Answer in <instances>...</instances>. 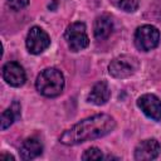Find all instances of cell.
<instances>
[{"mask_svg": "<svg viewBox=\"0 0 161 161\" xmlns=\"http://www.w3.org/2000/svg\"><path fill=\"white\" fill-rule=\"evenodd\" d=\"M114 128L116 121L112 116L107 113H98L79 121L70 128L65 130L60 135L59 142L67 146H73L89 140L101 138L111 133Z\"/></svg>", "mask_w": 161, "mask_h": 161, "instance_id": "6da1fadb", "label": "cell"}, {"mask_svg": "<svg viewBox=\"0 0 161 161\" xmlns=\"http://www.w3.org/2000/svg\"><path fill=\"white\" fill-rule=\"evenodd\" d=\"M35 87L44 97H57L64 89V75L57 68H45L38 74Z\"/></svg>", "mask_w": 161, "mask_h": 161, "instance_id": "7a4b0ae2", "label": "cell"}, {"mask_svg": "<svg viewBox=\"0 0 161 161\" xmlns=\"http://www.w3.org/2000/svg\"><path fill=\"white\" fill-rule=\"evenodd\" d=\"M140 68V62L136 57L122 54L111 60L108 65V73L117 79H125L133 75Z\"/></svg>", "mask_w": 161, "mask_h": 161, "instance_id": "3957f363", "label": "cell"}, {"mask_svg": "<svg viewBox=\"0 0 161 161\" xmlns=\"http://www.w3.org/2000/svg\"><path fill=\"white\" fill-rule=\"evenodd\" d=\"M135 45L138 50L150 52L155 49L160 43V31L156 26L145 24L136 29L133 36Z\"/></svg>", "mask_w": 161, "mask_h": 161, "instance_id": "277c9868", "label": "cell"}, {"mask_svg": "<svg viewBox=\"0 0 161 161\" xmlns=\"http://www.w3.org/2000/svg\"><path fill=\"white\" fill-rule=\"evenodd\" d=\"M64 38L72 52L83 50L89 44V38L87 35L86 24L82 21H75L68 25L64 33Z\"/></svg>", "mask_w": 161, "mask_h": 161, "instance_id": "5b68a950", "label": "cell"}, {"mask_svg": "<svg viewBox=\"0 0 161 161\" xmlns=\"http://www.w3.org/2000/svg\"><path fill=\"white\" fill-rule=\"evenodd\" d=\"M25 45H26V49L29 53L40 54L50 45V36L40 26H33L28 31V35L25 39Z\"/></svg>", "mask_w": 161, "mask_h": 161, "instance_id": "8992f818", "label": "cell"}, {"mask_svg": "<svg viewBox=\"0 0 161 161\" xmlns=\"http://www.w3.org/2000/svg\"><path fill=\"white\" fill-rule=\"evenodd\" d=\"M137 106L150 119L156 122L161 121V101L157 96L152 93L142 94L137 99Z\"/></svg>", "mask_w": 161, "mask_h": 161, "instance_id": "52a82bcc", "label": "cell"}, {"mask_svg": "<svg viewBox=\"0 0 161 161\" xmlns=\"http://www.w3.org/2000/svg\"><path fill=\"white\" fill-rule=\"evenodd\" d=\"M3 78L11 87H21L26 80V74L18 62H8L3 67Z\"/></svg>", "mask_w": 161, "mask_h": 161, "instance_id": "ba28073f", "label": "cell"}, {"mask_svg": "<svg viewBox=\"0 0 161 161\" xmlns=\"http://www.w3.org/2000/svg\"><path fill=\"white\" fill-rule=\"evenodd\" d=\"M161 151V146L156 138H147L137 143L135 147V160L145 161V160H155Z\"/></svg>", "mask_w": 161, "mask_h": 161, "instance_id": "9c48e42d", "label": "cell"}, {"mask_svg": "<svg viewBox=\"0 0 161 161\" xmlns=\"http://www.w3.org/2000/svg\"><path fill=\"white\" fill-rule=\"evenodd\" d=\"M109 97H111V89L108 87V83L106 80H99L92 87L91 92L88 93L87 101L96 106H103L108 102Z\"/></svg>", "mask_w": 161, "mask_h": 161, "instance_id": "30bf717a", "label": "cell"}, {"mask_svg": "<svg viewBox=\"0 0 161 161\" xmlns=\"http://www.w3.org/2000/svg\"><path fill=\"white\" fill-rule=\"evenodd\" d=\"M113 19L109 14H102L97 16L94 20V26H93V34L97 40H104L107 39L112 31H113Z\"/></svg>", "mask_w": 161, "mask_h": 161, "instance_id": "8fae6325", "label": "cell"}, {"mask_svg": "<svg viewBox=\"0 0 161 161\" xmlns=\"http://www.w3.org/2000/svg\"><path fill=\"white\" fill-rule=\"evenodd\" d=\"M42 152H43V145L40 143L39 140L33 137L24 140L19 150L21 160H33L39 155H42Z\"/></svg>", "mask_w": 161, "mask_h": 161, "instance_id": "7c38bea8", "label": "cell"}, {"mask_svg": "<svg viewBox=\"0 0 161 161\" xmlns=\"http://www.w3.org/2000/svg\"><path fill=\"white\" fill-rule=\"evenodd\" d=\"M18 116H16V113H15V111L10 107V108H8V109H5L3 113H1V130L4 131V130H6V128H9L13 123H14V121H15V118H16Z\"/></svg>", "mask_w": 161, "mask_h": 161, "instance_id": "4fadbf2b", "label": "cell"}, {"mask_svg": "<svg viewBox=\"0 0 161 161\" xmlns=\"http://www.w3.org/2000/svg\"><path fill=\"white\" fill-rule=\"evenodd\" d=\"M141 0H118V6L126 13H133L138 9Z\"/></svg>", "mask_w": 161, "mask_h": 161, "instance_id": "5bb4252c", "label": "cell"}, {"mask_svg": "<svg viewBox=\"0 0 161 161\" xmlns=\"http://www.w3.org/2000/svg\"><path fill=\"white\" fill-rule=\"evenodd\" d=\"M103 153L98 147H91L84 151L82 155V160H102Z\"/></svg>", "mask_w": 161, "mask_h": 161, "instance_id": "9a60e30c", "label": "cell"}, {"mask_svg": "<svg viewBox=\"0 0 161 161\" xmlns=\"http://www.w3.org/2000/svg\"><path fill=\"white\" fill-rule=\"evenodd\" d=\"M28 4H29V0H8L9 8L15 11L24 9L25 6H28Z\"/></svg>", "mask_w": 161, "mask_h": 161, "instance_id": "2e32d148", "label": "cell"}, {"mask_svg": "<svg viewBox=\"0 0 161 161\" xmlns=\"http://www.w3.org/2000/svg\"><path fill=\"white\" fill-rule=\"evenodd\" d=\"M0 160H11V161H14L15 158H14V156H13V155L3 153V155H0Z\"/></svg>", "mask_w": 161, "mask_h": 161, "instance_id": "e0dca14e", "label": "cell"}]
</instances>
